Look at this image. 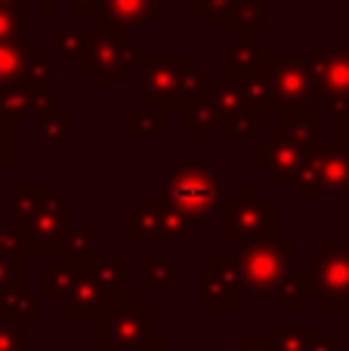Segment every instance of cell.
<instances>
[{"label":"cell","mask_w":349,"mask_h":351,"mask_svg":"<svg viewBox=\"0 0 349 351\" xmlns=\"http://www.w3.org/2000/svg\"><path fill=\"white\" fill-rule=\"evenodd\" d=\"M152 191L173 200L189 216L210 219V213H216L223 194H226V185H223V173L214 170L207 154H198V158H185L183 164L173 167L164 176V182H158Z\"/></svg>","instance_id":"cell-1"},{"label":"cell","mask_w":349,"mask_h":351,"mask_svg":"<svg viewBox=\"0 0 349 351\" xmlns=\"http://www.w3.org/2000/svg\"><path fill=\"white\" fill-rule=\"evenodd\" d=\"M294 250L297 243L291 237H257V241H241L238 250L232 253L235 265L241 274V287L245 293L254 296H272L288 268L294 265Z\"/></svg>","instance_id":"cell-2"},{"label":"cell","mask_w":349,"mask_h":351,"mask_svg":"<svg viewBox=\"0 0 349 351\" xmlns=\"http://www.w3.org/2000/svg\"><path fill=\"white\" fill-rule=\"evenodd\" d=\"M220 225L226 241H257V237L282 234V200L257 197V194H232L220 200Z\"/></svg>","instance_id":"cell-3"},{"label":"cell","mask_w":349,"mask_h":351,"mask_svg":"<svg viewBox=\"0 0 349 351\" xmlns=\"http://www.w3.org/2000/svg\"><path fill=\"white\" fill-rule=\"evenodd\" d=\"M294 194L300 200H319V197H349V148L334 142H322L306 164L291 179Z\"/></svg>","instance_id":"cell-4"},{"label":"cell","mask_w":349,"mask_h":351,"mask_svg":"<svg viewBox=\"0 0 349 351\" xmlns=\"http://www.w3.org/2000/svg\"><path fill=\"white\" fill-rule=\"evenodd\" d=\"M195 59L189 56H170L167 43H158L152 59H139V99L152 102L161 111H179V93L185 77L192 74Z\"/></svg>","instance_id":"cell-5"},{"label":"cell","mask_w":349,"mask_h":351,"mask_svg":"<svg viewBox=\"0 0 349 351\" xmlns=\"http://www.w3.org/2000/svg\"><path fill=\"white\" fill-rule=\"evenodd\" d=\"M309 296L325 311H349V241H322L309 262Z\"/></svg>","instance_id":"cell-6"},{"label":"cell","mask_w":349,"mask_h":351,"mask_svg":"<svg viewBox=\"0 0 349 351\" xmlns=\"http://www.w3.org/2000/svg\"><path fill=\"white\" fill-rule=\"evenodd\" d=\"M306 62L313 71L315 99L325 102L331 114H349V43H309Z\"/></svg>","instance_id":"cell-7"},{"label":"cell","mask_w":349,"mask_h":351,"mask_svg":"<svg viewBox=\"0 0 349 351\" xmlns=\"http://www.w3.org/2000/svg\"><path fill=\"white\" fill-rule=\"evenodd\" d=\"M241 274L232 253H210L195 271V308L198 311H238Z\"/></svg>","instance_id":"cell-8"},{"label":"cell","mask_w":349,"mask_h":351,"mask_svg":"<svg viewBox=\"0 0 349 351\" xmlns=\"http://www.w3.org/2000/svg\"><path fill=\"white\" fill-rule=\"evenodd\" d=\"M266 77H269V108L275 111H303L313 105L315 84L309 71L306 56H284V59H266Z\"/></svg>","instance_id":"cell-9"},{"label":"cell","mask_w":349,"mask_h":351,"mask_svg":"<svg viewBox=\"0 0 349 351\" xmlns=\"http://www.w3.org/2000/svg\"><path fill=\"white\" fill-rule=\"evenodd\" d=\"M309 154L288 139L278 127H263V136L251 142V167L266 176V182H291Z\"/></svg>","instance_id":"cell-10"},{"label":"cell","mask_w":349,"mask_h":351,"mask_svg":"<svg viewBox=\"0 0 349 351\" xmlns=\"http://www.w3.org/2000/svg\"><path fill=\"white\" fill-rule=\"evenodd\" d=\"M93 327H96L99 351H133L155 336V311L142 308V305L139 308H115Z\"/></svg>","instance_id":"cell-11"},{"label":"cell","mask_w":349,"mask_h":351,"mask_svg":"<svg viewBox=\"0 0 349 351\" xmlns=\"http://www.w3.org/2000/svg\"><path fill=\"white\" fill-rule=\"evenodd\" d=\"M115 296L117 293L105 290V287L99 284L96 274L78 271L74 274L71 290L65 293V299H62L56 308L65 311L68 321H71L74 327H93V324L102 321L109 311H115Z\"/></svg>","instance_id":"cell-12"},{"label":"cell","mask_w":349,"mask_h":351,"mask_svg":"<svg viewBox=\"0 0 349 351\" xmlns=\"http://www.w3.org/2000/svg\"><path fill=\"white\" fill-rule=\"evenodd\" d=\"M68 228H71V210H68V200L59 191L43 204L41 216L34 219V225L25 234V253L31 256H53L59 250V243L65 241Z\"/></svg>","instance_id":"cell-13"},{"label":"cell","mask_w":349,"mask_h":351,"mask_svg":"<svg viewBox=\"0 0 349 351\" xmlns=\"http://www.w3.org/2000/svg\"><path fill=\"white\" fill-rule=\"evenodd\" d=\"M121 47L124 34L111 28H96L90 37V49L80 59L87 74L96 77L99 86H121L127 80V71L121 68Z\"/></svg>","instance_id":"cell-14"},{"label":"cell","mask_w":349,"mask_h":351,"mask_svg":"<svg viewBox=\"0 0 349 351\" xmlns=\"http://www.w3.org/2000/svg\"><path fill=\"white\" fill-rule=\"evenodd\" d=\"M56 194V185L53 182H16L12 185V228L19 234H28V228L34 225V219L41 216L43 204Z\"/></svg>","instance_id":"cell-15"},{"label":"cell","mask_w":349,"mask_h":351,"mask_svg":"<svg viewBox=\"0 0 349 351\" xmlns=\"http://www.w3.org/2000/svg\"><path fill=\"white\" fill-rule=\"evenodd\" d=\"M99 28L127 34L130 28H146L155 19V0H102L99 3Z\"/></svg>","instance_id":"cell-16"},{"label":"cell","mask_w":349,"mask_h":351,"mask_svg":"<svg viewBox=\"0 0 349 351\" xmlns=\"http://www.w3.org/2000/svg\"><path fill=\"white\" fill-rule=\"evenodd\" d=\"M269 59V49L266 43L254 40V31H238L232 43H229L226 56H223V74L229 77H245L251 71H260Z\"/></svg>","instance_id":"cell-17"},{"label":"cell","mask_w":349,"mask_h":351,"mask_svg":"<svg viewBox=\"0 0 349 351\" xmlns=\"http://www.w3.org/2000/svg\"><path fill=\"white\" fill-rule=\"evenodd\" d=\"M322 114L303 108V111H278L275 127L288 136L294 145H300L306 154H313L322 145Z\"/></svg>","instance_id":"cell-18"},{"label":"cell","mask_w":349,"mask_h":351,"mask_svg":"<svg viewBox=\"0 0 349 351\" xmlns=\"http://www.w3.org/2000/svg\"><path fill=\"white\" fill-rule=\"evenodd\" d=\"M124 237L127 241H164V225H161V210L155 197H142L136 210L124 216Z\"/></svg>","instance_id":"cell-19"},{"label":"cell","mask_w":349,"mask_h":351,"mask_svg":"<svg viewBox=\"0 0 349 351\" xmlns=\"http://www.w3.org/2000/svg\"><path fill=\"white\" fill-rule=\"evenodd\" d=\"M152 197H155V204H158V210H161V225H164V241H195L198 234H201L204 228H207V219H195V216H189L185 210H179L173 200H167V197H161V194H155L152 191Z\"/></svg>","instance_id":"cell-20"},{"label":"cell","mask_w":349,"mask_h":351,"mask_svg":"<svg viewBox=\"0 0 349 351\" xmlns=\"http://www.w3.org/2000/svg\"><path fill=\"white\" fill-rule=\"evenodd\" d=\"M96 237H99V228L96 225H80V228H68L65 241L59 243V250L53 253L56 262L62 265L74 268V271H84L87 268V259L90 253L96 250Z\"/></svg>","instance_id":"cell-21"},{"label":"cell","mask_w":349,"mask_h":351,"mask_svg":"<svg viewBox=\"0 0 349 351\" xmlns=\"http://www.w3.org/2000/svg\"><path fill=\"white\" fill-rule=\"evenodd\" d=\"M124 139L127 142H139V139L167 142L170 139V114L161 108L133 111V114L124 117Z\"/></svg>","instance_id":"cell-22"},{"label":"cell","mask_w":349,"mask_h":351,"mask_svg":"<svg viewBox=\"0 0 349 351\" xmlns=\"http://www.w3.org/2000/svg\"><path fill=\"white\" fill-rule=\"evenodd\" d=\"M139 280L152 287V293L158 299H164L167 293L173 290V284H179V280H183V268L173 265V262L164 259V256L142 253L139 256Z\"/></svg>","instance_id":"cell-23"},{"label":"cell","mask_w":349,"mask_h":351,"mask_svg":"<svg viewBox=\"0 0 349 351\" xmlns=\"http://www.w3.org/2000/svg\"><path fill=\"white\" fill-rule=\"evenodd\" d=\"M31 114H34V99H31V90L25 86V80L0 90V127L19 130L28 123Z\"/></svg>","instance_id":"cell-24"},{"label":"cell","mask_w":349,"mask_h":351,"mask_svg":"<svg viewBox=\"0 0 349 351\" xmlns=\"http://www.w3.org/2000/svg\"><path fill=\"white\" fill-rule=\"evenodd\" d=\"M0 321L3 324H25V327H37L43 321L41 308H37V296H31L28 287L0 293Z\"/></svg>","instance_id":"cell-25"},{"label":"cell","mask_w":349,"mask_h":351,"mask_svg":"<svg viewBox=\"0 0 349 351\" xmlns=\"http://www.w3.org/2000/svg\"><path fill=\"white\" fill-rule=\"evenodd\" d=\"M272 296L278 299L282 311H306L309 302H313V296H309V265H300V268L291 265Z\"/></svg>","instance_id":"cell-26"},{"label":"cell","mask_w":349,"mask_h":351,"mask_svg":"<svg viewBox=\"0 0 349 351\" xmlns=\"http://www.w3.org/2000/svg\"><path fill=\"white\" fill-rule=\"evenodd\" d=\"M266 336L272 339L275 351H309L322 336H325V327H322V324H297V327L269 324V327H266Z\"/></svg>","instance_id":"cell-27"},{"label":"cell","mask_w":349,"mask_h":351,"mask_svg":"<svg viewBox=\"0 0 349 351\" xmlns=\"http://www.w3.org/2000/svg\"><path fill=\"white\" fill-rule=\"evenodd\" d=\"M84 271L96 274L99 284L111 293L127 290V287H124V280H127V256H121V253H96V250H93Z\"/></svg>","instance_id":"cell-28"},{"label":"cell","mask_w":349,"mask_h":351,"mask_svg":"<svg viewBox=\"0 0 349 351\" xmlns=\"http://www.w3.org/2000/svg\"><path fill=\"white\" fill-rule=\"evenodd\" d=\"M266 123H269V111L245 105L241 111H235L232 117H226L220 123V136H223V142H241V139H251V136L263 133Z\"/></svg>","instance_id":"cell-29"},{"label":"cell","mask_w":349,"mask_h":351,"mask_svg":"<svg viewBox=\"0 0 349 351\" xmlns=\"http://www.w3.org/2000/svg\"><path fill=\"white\" fill-rule=\"evenodd\" d=\"M68 136H71V117L65 114V111H41V154L43 158H53L56 148L62 145V142H68Z\"/></svg>","instance_id":"cell-30"},{"label":"cell","mask_w":349,"mask_h":351,"mask_svg":"<svg viewBox=\"0 0 349 351\" xmlns=\"http://www.w3.org/2000/svg\"><path fill=\"white\" fill-rule=\"evenodd\" d=\"M179 127L192 130V139L195 142H207L210 136L216 133V127H220V114H216L214 102H198V105H189L185 111H179Z\"/></svg>","instance_id":"cell-31"},{"label":"cell","mask_w":349,"mask_h":351,"mask_svg":"<svg viewBox=\"0 0 349 351\" xmlns=\"http://www.w3.org/2000/svg\"><path fill=\"white\" fill-rule=\"evenodd\" d=\"M210 102H214L216 114H220V123L226 121V117H232L235 111H241L247 105L245 90H241V77H229V74H223V84H214V90H210Z\"/></svg>","instance_id":"cell-32"},{"label":"cell","mask_w":349,"mask_h":351,"mask_svg":"<svg viewBox=\"0 0 349 351\" xmlns=\"http://www.w3.org/2000/svg\"><path fill=\"white\" fill-rule=\"evenodd\" d=\"M232 28V31H263L266 28V12L257 0H235V6L229 10V16L223 19L220 31Z\"/></svg>","instance_id":"cell-33"},{"label":"cell","mask_w":349,"mask_h":351,"mask_svg":"<svg viewBox=\"0 0 349 351\" xmlns=\"http://www.w3.org/2000/svg\"><path fill=\"white\" fill-rule=\"evenodd\" d=\"M74 268L62 265V262L53 259V265H43L41 268V296L53 299V305H59L62 299H65V293L71 290L74 284Z\"/></svg>","instance_id":"cell-34"},{"label":"cell","mask_w":349,"mask_h":351,"mask_svg":"<svg viewBox=\"0 0 349 351\" xmlns=\"http://www.w3.org/2000/svg\"><path fill=\"white\" fill-rule=\"evenodd\" d=\"M25 68H28V59H25L22 40H0V90L19 84L25 77Z\"/></svg>","instance_id":"cell-35"},{"label":"cell","mask_w":349,"mask_h":351,"mask_svg":"<svg viewBox=\"0 0 349 351\" xmlns=\"http://www.w3.org/2000/svg\"><path fill=\"white\" fill-rule=\"evenodd\" d=\"M90 28H59L56 34V59H84L90 49Z\"/></svg>","instance_id":"cell-36"},{"label":"cell","mask_w":349,"mask_h":351,"mask_svg":"<svg viewBox=\"0 0 349 351\" xmlns=\"http://www.w3.org/2000/svg\"><path fill=\"white\" fill-rule=\"evenodd\" d=\"M210 90H214V77H210L204 68H192V74L185 77L183 93H179V111H185L189 105L207 102V99H210Z\"/></svg>","instance_id":"cell-37"},{"label":"cell","mask_w":349,"mask_h":351,"mask_svg":"<svg viewBox=\"0 0 349 351\" xmlns=\"http://www.w3.org/2000/svg\"><path fill=\"white\" fill-rule=\"evenodd\" d=\"M28 284V265H25V256H12L0 250V293L6 290H19V287Z\"/></svg>","instance_id":"cell-38"},{"label":"cell","mask_w":349,"mask_h":351,"mask_svg":"<svg viewBox=\"0 0 349 351\" xmlns=\"http://www.w3.org/2000/svg\"><path fill=\"white\" fill-rule=\"evenodd\" d=\"M241 90H245V102L251 105V108H263L272 114L269 108V77H266V68H260V71H251L241 77Z\"/></svg>","instance_id":"cell-39"},{"label":"cell","mask_w":349,"mask_h":351,"mask_svg":"<svg viewBox=\"0 0 349 351\" xmlns=\"http://www.w3.org/2000/svg\"><path fill=\"white\" fill-rule=\"evenodd\" d=\"M25 31V10L0 3V40H19Z\"/></svg>","instance_id":"cell-40"},{"label":"cell","mask_w":349,"mask_h":351,"mask_svg":"<svg viewBox=\"0 0 349 351\" xmlns=\"http://www.w3.org/2000/svg\"><path fill=\"white\" fill-rule=\"evenodd\" d=\"M0 351H28V327L0 321Z\"/></svg>","instance_id":"cell-41"},{"label":"cell","mask_w":349,"mask_h":351,"mask_svg":"<svg viewBox=\"0 0 349 351\" xmlns=\"http://www.w3.org/2000/svg\"><path fill=\"white\" fill-rule=\"evenodd\" d=\"M16 167V142H12V130L0 127V173H10Z\"/></svg>","instance_id":"cell-42"},{"label":"cell","mask_w":349,"mask_h":351,"mask_svg":"<svg viewBox=\"0 0 349 351\" xmlns=\"http://www.w3.org/2000/svg\"><path fill=\"white\" fill-rule=\"evenodd\" d=\"M0 250L12 256H28L25 253V237L19 234L12 225H0Z\"/></svg>","instance_id":"cell-43"},{"label":"cell","mask_w":349,"mask_h":351,"mask_svg":"<svg viewBox=\"0 0 349 351\" xmlns=\"http://www.w3.org/2000/svg\"><path fill=\"white\" fill-rule=\"evenodd\" d=\"M229 351H275L269 336H260V339H251V336H241V339H235V346Z\"/></svg>","instance_id":"cell-44"},{"label":"cell","mask_w":349,"mask_h":351,"mask_svg":"<svg viewBox=\"0 0 349 351\" xmlns=\"http://www.w3.org/2000/svg\"><path fill=\"white\" fill-rule=\"evenodd\" d=\"M71 16H96L102 0H65Z\"/></svg>","instance_id":"cell-45"},{"label":"cell","mask_w":349,"mask_h":351,"mask_svg":"<svg viewBox=\"0 0 349 351\" xmlns=\"http://www.w3.org/2000/svg\"><path fill=\"white\" fill-rule=\"evenodd\" d=\"M136 65H139V47L124 40V47H121V68H124V71H130V68H136Z\"/></svg>","instance_id":"cell-46"},{"label":"cell","mask_w":349,"mask_h":351,"mask_svg":"<svg viewBox=\"0 0 349 351\" xmlns=\"http://www.w3.org/2000/svg\"><path fill=\"white\" fill-rule=\"evenodd\" d=\"M334 133H337V142L349 148V114H334Z\"/></svg>","instance_id":"cell-47"},{"label":"cell","mask_w":349,"mask_h":351,"mask_svg":"<svg viewBox=\"0 0 349 351\" xmlns=\"http://www.w3.org/2000/svg\"><path fill=\"white\" fill-rule=\"evenodd\" d=\"M133 351H173V346H170V339H167V336H152L146 346H139Z\"/></svg>","instance_id":"cell-48"},{"label":"cell","mask_w":349,"mask_h":351,"mask_svg":"<svg viewBox=\"0 0 349 351\" xmlns=\"http://www.w3.org/2000/svg\"><path fill=\"white\" fill-rule=\"evenodd\" d=\"M309 351H340V346H337V339H331V336H322Z\"/></svg>","instance_id":"cell-49"},{"label":"cell","mask_w":349,"mask_h":351,"mask_svg":"<svg viewBox=\"0 0 349 351\" xmlns=\"http://www.w3.org/2000/svg\"><path fill=\"white\" fill-rule=\"evenodd\" d=\"M37 3H41V12H43V16H53L56 6H59V0H37Z\"/></svg>","instance_id":"cell-50"},{"label":"cell","mask_w":349,"mask_h":351,"mask_svg":"<svg viewBox=\"0 0 349 351\" xmlns=\"http://www.w3.org/2000/svg\"><path fill=\"white\" fill-rule=\"evenodd\" d=\"M167 253L179 256V253H183V241H173V237H170V241H167Z\"/></svg>","instance_id":"cell-51"},{"label":"cell","mask_w":349,"mask_h":351,"mask_svg":"<svg viewBox=\"0 0 349 351\" xmlns=\"http://www.w3.org/2000/svg\"><path fill=\"white\" fill-rule=\"evenodd\" d=\"M0 3H3V6H12V10H25V3H28V0H0Z\"/></svg>","instance_id":"cell-52"},{"label":"cell","mask_w":349,"mask_h":351,"mask_svg":"<svg viewBox=\"0 0 349 351\" xmlns=\"http://www.w3.org/2000/svg\"><path fill=\"white\" fill-rule=\"evenodd\" d=\"M164 3H170V0H164Z\"/></svg>","instance_id":"cell-53"}]
</instances>
